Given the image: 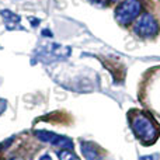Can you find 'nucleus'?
<instances>
[{
    "mask_svg": "<svg viewBox=\"0 0 160 160\" xmlns=\"http://www.w3.org/2000/svg\"><path fill=\"white\" fill-rule=\"evenodd\" d=\"M82 150H83V155H84L86 160H101V156L97 153V148L94 145L83 143Z\"/></svg>",
    "mask_w": 160,
    "mask_h": 160,
    "instance_id": "obj_4",
    "label": "nucleus"
},
{
    "mask_svg": "<svg viewBox=\"0 0 160 160\" xmlns=\"http://www.w3.org/2000/svg\"><path fill=\"white\" fill-rule=\"evenodd\" d=\"M61 160H79V159L75 155H72L70 152H68V150H63L61 153Z\"/></svg>",
    "mask_w": 160,
    "mask_h": 160,
    "instance_id": "obj_5",
    "label": "nucleus"
},
{
    "mask_svg": "<svg viewBox=\"0 0 160 160\" xmlns=\"http://www.w3.org/2000/svg\"><path fill=\"white\" fill-rule=\"evenodd\" d=\"M90 3H93V6H98V7H105L108 4V0H88Z\"/></svg>",
    "mask_w": 160,
    "mask_h": 160,
    "instance_id": "obj_6",
    "label": "nucleus"
},
{
    "mask_svg": "<svg viewBox=\"0 0 160 160\" xmlns=\"http://www.w3.org/2000/svg\"><path fill=\"white\" fill-rule=\"evenodd\" d=\"M39 160H52V158H51L49 155H44V156H42V158L39 159Z\"/></svg>",
    "mask_w": 160,
    "mask_h": 160,
    "instance_id": "obj_7",
    "label": "nucleus"
},
{
    "mask_svg": "<svg viewBox=\"0 0 160 160\" xmlns=\"http://www.w3.org/2000/svg\"><path fill=\"white\" fill-rule=\"evenodd\" d=\"M142 11L141 0H124L115 8V20L121 25H129L139 17Z\"/></svg>",
    "mask_w": 160,
    "mask_h": 160,
    "instance_id": "obj_1",
    "label": "nucleus"
},
{
    "mask_svg": "<svg viewBox=\"0 0 160 160\" xmlns=\"http://www.w3.org/2000/svg\"><path fill=\"white\" fill-rule=\"evenodd\" d=\"M141 160H153L152 158H143V159H141Z\"/></svg>",
    "mask_w": 160,
    "mask_h": 160,
    "instance_id": "obj_8",
    "label": "nucleus"
},
{
    "mask_svg": "<svg viewBox=\"0 0 160 160\" xmlns=\"http://www.w3.org/2000/svg\"><path fill=\"white\" fill-rule=\"evenodd\" d=\"M133 31L139 38H153L159 32V22L152 14L145 13L136 18Z\"/></svg>",
    "mask_w": 160,
    "mask_h": 160,
    "instance_id": "obj_2",
    "label": "nucleus"
},
{
    "mask_svg": "<svg viewBox=\"0 0 160 160\" xmlns=\"http://www.w3.org/2000/svg\"><path fill=\"white\" fill-rule=\"evenodd\" d=\"M133 131L135 133L142 139V141L148 142L153 138V132H155V128H153L150 119L145 118L143 115H138L133 119Z\"/></svg>",
    "mask_w": 160,
    "mask_h": 160,
    "instance_id": "obj_3",
    "label": "nucleus"
}]
</instances>
